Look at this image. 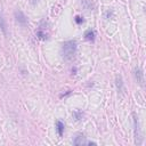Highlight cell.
<instances>
[{"label":"cell","instance_id":"5b68a950","mask_svg":"<svg viewBox=\"0 0 146 146\" xmlns=\"http://www.w3.org/2000/svg\"><path fill=\"white\" fill-rule=\"evenodd\" d=\"M133 75H135V79L137 80V82L143 86V83H144V73H143V71L139 67H135Z\"/></svg>","mask_w":146,"mask_h":146},{"label":"cell","instance_id":"2e32d148","mask_svg":"<svg viewBox=\"0 0 146 146\" xmlns=\"http://www.w3.org/2000/svg\"><path fill=\"white\" fill-rule=\"evenodd\" d=\"M38 1H39V0H32V3H33V5H35Z\"/></svg>","mask_w":146,"mask_h":146},{"label":"cell","instance_id":"5bb4252c","mask_svg":"<svg viewBox=\"0 0 146 146\" xmlns=\"http://www.w3.org/2000/svg\"><path fill=\"white\" fill-rule=\"evenodd\" d=\"M105 17H106L107 19L112 18V17H113V10H107V11L105 13Z\"/></svg>","mask_w":146,"mask_h":146},{"label":"cell","instance_id":"277c9868","mask_svg":"<svg viewBox=\"0 0 146 146\" xmlns=\"http://www.w3.org/2000/svg\"><path fill=\"white\" fill-rule=\"evenodd\" d=\"M132 116H133V129H135V138H136V143L139 145L141 141H140V139H141V135H140V129H139V123H138V117L136 116V114L133 113L132 114Z\"/></svg>","mask_w":146,"mask_h":146},{"label":"cell","instance_id":"9c48e42d","mask_svg":"<svg viewBox=\"0 0 146 146\" xmlns=\"http://www.w3.org/2000/svg\"><path fill=\"white\" fill-rule=\"evenodd\" d=\"M0 30L2 31V33L5 35H7V24H6V19L3 17L1 10H0Z\"/></svg>","mask_w":146,"mask_h":146},{"label":"cell","instance_id":"8fae6325","mask_svg":"<svg viewBox=\"0 0 146 146\" xmlns=\"http://www.w3.org/2000/svg\"><path fill=\"white\" fill-rule=\"evenodd\" d=\"M73 116H74V119H75L76 121H80V120H82V117H83V112H82L81 110H75V111L73 112Z\"/></svg>","mask_w":146,"mask_h":146},{"label":"cell","instance_id":"3957f363","mask_svg":"<svg viewBox=\"0 0 146 146\" xmlns=\"http://www.w3.org/2000/svg\"><path fill=\"white\" fill-rule=\"evenodd\" d=\"M14 17H15L16 22H17L18 24H21L22 26H26V25H27V17L24 15L23 11H21V10H15Z\"/></svg>","mask_w":146,"mask_h":146},{"label":"cell","instance_id":"30bf717a","mask_svg":"<svg viewBox=\"0 0 146 146\" xmlns=\"http://www.w3.org/2000/svg\"><path fill=\"white\" fill-rule=\"evenodd\" d=\"M115 84H116L117 91L122 92L123 91V81H122V76L121 75H116V78H115Z\"/></svg>","mask_w":146,"mask_h":146},{"label":"cell","instance_id":"9a60e30c","mask_svg":"<svg viewBox=\"0 0 146 146\" xmlns=\"http://www.w3.org/2000/svg\"><path fill=\"white\" fill-rule=\"evenodd\" d=\"M72 94V90H68L67 92H65V94H62L60 95V98H63V97H66V96H68V95H71Z\"/></svg>","mask_w":146,"mask_h":146},{"label":"cell","instance_id":"7c38bea8","mask_svg":"<svg viewBox=\"0 0 146 146\" xmlns=\"http://www.w3.org/2000/svg\"><path fill=\"white\" fill-rule=\"evenodd\" d=\"M82 6L88 10H92V8H94L91 0H82Z\"/></svg>","mask_w":146,"mask_h":146},{"label":"cell","instance_id":"4fadbf2b","mask_svg":"<svg viewBox=\"0 0 146 146\" xmlns=\"http://www.w3.org/2000/svg\"><path fill=\"white\" fill-rule=\"evenodd\" d=\"M74 21H75V23H76L78 25H81V24L84 22L83 17H82V16H80V15H76V16L74 17Z\"/></svg>","mask_w":146,"mask_h":146},{"label":"cell","instance_id":"6da1fadb","mask_svg":"<svg viewBox=\"0 0 146 146\" xmlns=\"http://www.w3.org/2000/svg\"><path fill=\"white\" fill-rule=\"evenodd\" d=\"M76 41L75 40H67L65 42H63L62 48H60V55L64 59L70 60L72 58H74L75 54H76Z\"/></svg>","mask_w":146,"mask_h":146},{"label":"cell","instance_id":"ba28073f","mask_svg":"<svg viewBox=\"0 0 146 146\" xmlns=\"http://www.w3.org/2000/svg\"><path fill=\"white\" fill-rule=\"evenodd\" d=\"M73 144L74 145H82V144H87V140H86V137L82 135V133H78L74 139H73Z\"/></svg>","mask_w":146,"mask_h":146},{"label":"cell","instance_id":"7a4b0ae2","mask_svg":"<svg viewBox=\"0 0 146 146\" xmlns=\"http://www.w3.org/2000/svg\"><path fill=\"white\" fill-rule=\"evenodd\" d=\"M35 34H36V36H38L40 40H42V41H44V40L48 39L49 33H48V26H47V22H46V21H42V22L40 23L39 27L35 30Z\"/></svg>","mask_w":146,"mask_h":146},{"label":"cell","instance_id":"8992f818","mask_svg":"<svg viewBox=\"0 0 146 146\" xmlns=\"http://www.w3.org/2000/svg\"><path fill=\"white\" fill-rule=\"evenodd\" d=\"M95 36H96V32H95L94 30H91V29H89V30H87V31L84 32V39H86L87 41L94 42V41H95Z\"/></svg>","mask_w":146,"mask_h":146},{"label":"cell","instance_id":"52a82bcc","mask_svg":"<svg viewBox=\"0 0 146 146\" xmlns=\"http://www.w3.org/2000/svg\"><path fill=\"white\" fill-rule=\"evenodd\" d=\"M55 128H56V131H57V135L59 136V137H62L63 136V133H64V129H65V124L60 121V120H57L56 121V125H55Z\"/></svg>","mask_w":146,"mask_h":146}]
</instances>
